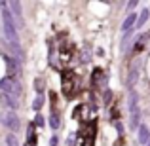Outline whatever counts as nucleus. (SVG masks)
Segmentation results:
<instances>
[{
  "mask_svg": "<svg viewBox=\"0 0 150 146\" xmlns=\"http://www.w3.org/2000/svg\"><path fill=\"white\" fill-rule=\"evenodd\" d=\"M129 118H131V121H129V125H131V129L135 131V129H139L141 125V108H139V93L133 91V89H129Z\"/></svg>",
  "mask_w": 150,
  "mask_h": 146,
  "instance_id": "2",
  "label": "nucleus"
},
{
  "mask_svg": "<svg viewBox=\"0 0 150 146\" xmlns=\"http://www.w3.org/2000/svg\"><path fill=\"white\" fill-rule=\"evenodd\" d=\"M97 55H99V57H103V55H105V49L99 48V49H97Z\"/></svg>",
  "mask_w": 150,
  "mask_h": 146,
  "instance_id": "26",
  "label": "nucleus"
},
{
  "mask_svg": "<svg viewBox=\"0 0 150 146\" xmlns=\"http://www.w3.org/2000/svg\"><path fill=\"white\" fill-rule=\"evenodd\" d=\"M103 99H105V102H106V104H110V102H112V91H110L108 87L105 89V95H103Z\"/></svg>",
  "mask_w": 150,
  "mask_h": 146,
  "instance_id": "21",
  "label": "nucleus"
},
{
  "mask_svg": "<svg viewBox=\"0 0 150 146\" xmlns=\"http://www.w3.org/2000/svg\"><path fill=\"white\" fill-rule=\"evenodd\" d=\"M8 10H10L11 17H13V21H15V27H17V29H21V27H23V13H21V4H19L17 0H13V2H8Z\"/></svg>",
  "mask_w": 150,
  "mask_h": 146,
  "instance_id": "6",
  "label": "nucleus"
},
{
  "mask_svg": "<svg viewBox=\"0 0 150 146\" xmlns=\"http://www.w3.org/2000/svg\"><path fill=\"white\" fill-rule=\"evenodd\" d=\"M36 142H38L36 133H33V135H27V146H36Z\"/></svg>",
  "mask_w": 150,
  "mask_h": 146,
  "instance_id": "20",
  "label": "nucleus"
},
{
  "mask_svg": "<svg viewBox=\"0 0 150 146\" xmlns=\"http://www.w3.org/2000/svg\"><path fill=\"white\" fill-rule=\"evenodd\" d=\"M0 104L6 106V108H10L11 112H15V110L19 108V101L15 97L11 95H6V93H0Z\"/></svg>",
  "mask_w": 150,
  "mask_h": 146,
  "instance_id": "8",
  "label": "nucleus"
},
{
  "mask_svg": "<svg viewBox=\"0 0 150 146\" xmlns=\"http://www.w3.org/2000/svg\"><path fill=\"white\" fill-rule=\"evenodd\" d=\"M0 93H6V95L19 99L21 97V84L13 76H6V78L0 80Z\"/></svg>",
  "mask_w": 150,
  "mask_h": 146,
  "instance_id": "3",
  "label": "nucleus"
},
{
  "mask_svg": "<svg viewBox=\"0 0 150 146\" xmlns=\"http://www.w3.org/2000/svg\"><path fill=\"white\" fill-rule=\"evenodd\" d=\"M34 89H36L38 95H44V80H42V78H36V80H34Z\"/></svg>",
  "mask_w": 150,
  "mask_h": 146,
  "instance_id": "19",
  "label": "nucleus"
},
{
  "mask_svg": "<svg viewBox=\"0 0 150 146\" xmlns=\"http://www.w3.org/2000/svg\"><path fill=\"white\" fill-rule=\"evenodd\" d=\"M0 123L6 125V127L13 133L21 129V120H19V116L15 112H11V110H6V112L0 114Z\"/></svg>",
  "mask_w": 150,
  "mask_h": 146,
  "instance_id": "5",
  "label": "nucleus"
},
{
  "mask_svg": "<svg viewBox=\"0 0 150 146\" xmlns=\"http://www.w3.org/2000/svg\"><path fill=\"white\" fill-rule=\"evenodd\" d=\"M137 78H139V68H131V72L127 76V87L129 89H133V84L137 82Z\"/></svg>",
  "mask_w": 150,
  "mask_h": 146,
  "instance_id": "15",
  "label": "nucleus"
},
{
  "mask_svg": "<svg viewBox=\"0 0 150 146\" xmlns=\"http://www.w3.org/2000/svg\"><path fill=\"white\" fill-rule=\"evenodd\" d=\"M91 84L93 85H99V84L105 85L106 84V74H105V70H103V68H95V70H93V74H91Z\"/></svg>",
  "mask_w": 150,
  "mask_h": 146,
  "instance_id": "10",
  "label": "nucleus"
},
{
  "mask_svg": "<svg viewBox=\"0 0 150 146\" xmlns=\"http://www.w3.org/2000/svg\"><path fill=\"white\" fill-rule=\"evenodd\" d=\"M33 123H34V127H40V129H44V127H46V118H44V114H40V112H38L36 116H34Z\"/></svg>",
  "mask_w": 150,
  "mask_h": 146,
  "instance_id": "16",
  "label": "nucleus"
},
{
  "mask_svg": "<svg viewBox=\"0 0 150 146\" xmlns=\"http://www.w3.org/2000/svg\"><path fill=\"white\" fill-rule=\"evenodd\" d=\"M148 17H150V10H148V8H143V10H141V13L137 15L135 29H141V27H144V23L148 21Z\"/></svg>",
  "mask_w": 150,
  "mask_h": 146,
  "instance_id": "12",
  "label": "nucleus"
},
{
  "mask_svg": "<svg viewBox=\"0 0 150 146\" xmlns=\"http://www.w3.org/2000/svg\"><path fill=\"white\" fill-rule=\"evenodd\" d=\"M139 6V2L137 0H131V2H127V8H137Z\"/></svg>",
  "mask_w": 150,
  "mask_h": 146,
  "instance_id": "25",
  "label": "nucleus"
},
{
  "mask_svg": "<svg viewBox=\"0 0 150 146\" xmlns=\"http://www.w3.org/2000/svg\"><path fill=\"white\" fill-rule=\"evenodd\" d=\"M50 144H51V146H57V144H59V137H57V135H53V137L50 139Z\"/></svg>",
  "mask_w": 150,
  "mask_h": 146,
  "instance_id": "23",
  "label": "nucleus"
},
{
  "mask_svg": "<svg viewBox=\"0 0 150 146\" xmlns=\"http://www.w3.org/2000/svg\"><path fill=\"white\" fill-rule=\"evenodd\" d=\"M0 8H2V23H4V34H6V40L10 46L19 44V34H17V27H15V21L11 17L10 10H8V2H0Z\"/></svg>",
  "mask_w": 150,
  "mask_h": 146,
  "instance_id": "1",
  "label": "nucleus"
},
{
  "mask_svg": "<svg viewBox=\"0 0 150 146\" xmlns=\"http://www.w3.org/2000/svg\"><path fill=\"white\" fill-rule=\"evenodd\" d=\"M114 129L122 135V133H124V123H122V121H114Z\"/></svg>",
  "mask_w": 150,
  "mask_h": 146,
  "instance_id": "22",
  "label": "nucleus"
},
{
  "mask_svg": "<svg viewBox=\"0 0 150 146\" xmlns=\"http://www.w3.org/2000/svg\"><path fill=\"white\" fill-rule=\"evenodd\" d=\"M44 102H46L44 95H38L36 99H34V102H33V110H36V114H38L42 110V106H44Z\"/></svg>",
  "mask_w": 150,
  "mask_h": 146,
  "instance_id": "17",
  "label": "nucleus"
},
{
  "mask_svg": "<svg viewBox=\"0 0 150 146\" xmlns=\"http://www.w3.org/2000/svg\"><path fill=\"white\" fill-rule=\"evenodd\" d=\"M2 59L6 61V66H8L10 76H15V74L21 72V63H19L15 57H11V55H8V53H2Z\"/></svg>",
  "mask_w": 150,
  "mask_h": 146,
  "instance_id": "7",
  "label": "nucleus"
},
{
  "mask_svg": "<svg viewBox=\"0 0 150 146\" xmlns=\"http://www.w3.org/2000/svg\"><path fill=\"white\" fill-rule=\"evenodd\" d=\"M6 146H19V140L15 137V133H8L6 135Z\"/></svg>",
  "mask_w": 150,
  "mask_h": 146,
  "instance_id": "18",
  "label": "nucleus"
},
{
  "mask_svg": "<svg viewBox=\"0 0 150 146\" xmlns=\"http://www.w3.org/2000/svg\"><path fill=\"white\" fill-rule=\"evenodd\" d=\"M146 146H150V139H148V142H146Z\"/></svg>",
  "mask_w": 150,
  "mask_h": 146,
  "instance_id": "27",
  "label": "nucleus"
},
{
  "mask_svg": "<svg viewBox=\"0 0 150 146\" xmlns=\"http://www.w3.org/2000/svg\"><path fill=\"white\" fill-rule=\"evenodd\" d=\"M50 127L53 129V131H57V129L61 127V118H59V114H57V112L50 116Z\"/></svg>",
  "mask_w": 150,
  "mask_h": 146,
  "instance_id": "14",
  "label": "nucleus"
},
{
  "mask_svg": "<svg viewBox=\"0 0 150 146\" xmlns=\"http://www.w3.org/2000/svg\"><path fill=\"white\" fill-rule=\"evenodd\" d=\"M135 23H137V13H129L125 17V21L122 23V32H129V30L135 29Z\"/></svg>",
  "mask_w": 150,
  "mask_h": 146,
  "instance_id": "11",
  "label": "nucleus"
},
{
  "mask_svg": "<svg viewBox=\"0 0 150 146\" xmlns=\"http://www.w3.org/2000/svg\"><path fill=\"white\" fill-rule=\"evenodd\" d=\"M129 42H131V30H129V32H124V38L120 40V51H127Z\"/></svg>",
  "mask_w": 150,
  "mask_h": 146,
  "instance_id": "13",
  "label": "nucleus"
},
{
  "mask_svg": "<svg viewBox=\"0 0 150 146\" xmlns=\"http://www.w3.org/2000/svg\"><path fill=\"white\" fill-rule=\"evenodd\" d=\"M148 139H150V129H148V125L141 123L139 129H137V140H139V144H146Z\"/></svg>",
  "mask_w": 150,
  "mask_h": 146,
  "instance_id": "9",
  "label": "nucleus"
},
{
  "mask_svg": "<svg viewBox=\"0 0 150 146\" xmlns=\"http://www.w3.org/2000/svg\"><path fill=\"white\" fill-rule=\"evenodd\" d=\"M61 78H63V93L65 97L72 99V95L76 93V80H74V72L69 68L61 70Z\"/></svg>",
  "mask_w": 150,
  "mask_h": 146,
  "instance_id": "4",
  "label": "nucleus"
},
{
  "mask_svg": "<svg viewBox=\"0 0 150 146\" xmlns=\"http://www.w3.org/2000/svg\"><path fill=\"white\" fill-rule=\"evenodd\" d=\"M72 144H74V133L69 137V139H67V146H72Z\"/></svg>",
  "mask_w": 150,
  "mask_h": 146,
  "instance_id": "24",
  "label": "nucleus"
}]
</instances>
